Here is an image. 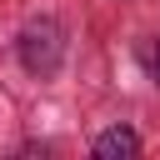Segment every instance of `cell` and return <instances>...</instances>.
Here are the masks:
<instances>
[{"mask_svg": "<svg viewBox=\"0 0 160 160\" xmlns=\"http://www.w3.org/2000/svg\"><path fill=\"white\" fill-rule=\"evenodd\" d=\"M60 50H65V40H60V25H55V20L25 25V35H20V60H25V70L50 75V70L60 65Z\"/></svg>", "mask_w": 160, "mask_h": 160, "instance_id": "obj_1", "label": "cell"}, {"mask_svg": "<svg viewBox=\"0 0 160 160\" xmlns=\"http://www.w3.org/2000/svg\"><path fill=\"white\" fill-rule=\"evenodd\" d=\"M95 155H100V160H135V155H140V135L125 130V125H115V130H105V135L95 140Z\"/></svg>", "mask_w": 160, "mask_h": 160, "instance_id": "obj_2", "label": "cell"}, {"mask_svg": "<svg viewBox=\"0 0 160 160\" xmlns=\"http://www.w3.org/2000/svg\"><path fill=\"white\" fill-rule=\"evenodd\" d=\"M150 65H155V75H160V50H155V55H150Z\"/></svg>", "mask_w": 160, "mask_h": 160, "instance_id": "obj_3", "label": "cell"}]
</instances>
